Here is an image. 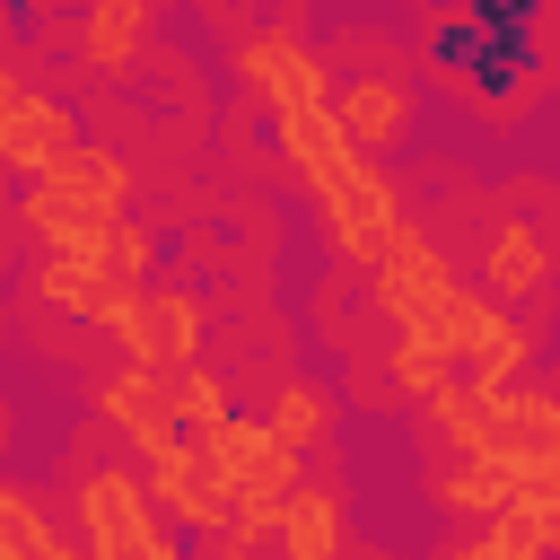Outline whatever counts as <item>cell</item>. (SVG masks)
I'll use <instances>...</instances> for the list:
<instances>
[{
  "label": "cell",
  "mask_w": 560,
  "mask_h": 560,
  "mask_svg": "<svg viewBox=\"0 0 560 560\" xmlns=\"http://www.w3.org/2000/svg\"><path fill=\"white\" fill-rule=\"evenodd\" d=\"M61 184H70V192H88V201H96V210H114V219H122V201H131V166H122V149H105V140H88V149L61 166Z\"/></svg>",
  "instance_id": "obj_19"
},
{
  "label": "cell",
  "mask_w": 560,
  "mask_h": 560,
  "mask_svg": "<svg viewBox=\"0 0 560 560\" xmlns=\"http://www.w3.org/2000/svg\"><path fill=\"white\" fill-rule=\"evenodd\" d=\"M201 446H210V464L228 472V508H236V499H289V490L306 481V455H298L271 420H219Z\"/></svg>",
  "instance_id": "obj_7"
},
{
  "label": "cell",
  "mask_w": 560,
  "mask_h": 560,
  "mask_svg": "<svg viewBox=\"0 0 560 560\" xmlns=\"http://www.w3.org/2000/svg\"><path fill=\"white\" fill-rule=\"evenodd\" d=\"M280 560H341V499L324 481H298L280 508Z\"/></svg>",
  "instance_id": "obj_15"
},
{
  "label": "cell",
  "mask_w": 560,
  "mask_h": 560,
  "mask_svg": "<svg viewBox=\"0 0 560 560\" xmlns=\"http://www.w3.org/2000/svg\"><path fill=\"white\" fill-rule=\"evenodd\" d=\"M332 122L359 158H394L411 140V79L402 70H359L332 88Z\"/></svg>",
  "instance_id": "obj_9"
},
{
  "label": "cell",
  "mask_w": 560,
  "mask_h": 560,
  "mask_svg": "<svg viewBox=\"0 0 560 560\" xmlns=\"http://www.w3.org/2000/svg\"><path fill=\"white\" fill-rule=\"evenodd\" d=\"M44 560H88V551H70V542H52V551H44Z\"/></svg>",
  "instance_id": "obj_27"
},
{
  "label": "cell",
  "mask_w": 560,
  "mask_h": 560,
  "mask_svg": "<svg viewBox=\"0 0 560 560\" xmlns=\"http://www.w3.org/2000/svg\"><path fill=\"white\" fill-rule=\"evenodd\" d=\"M149 499H158V516H166L175 534H219V525H228V472L210 464L201 438L149 455Z\"/></svg>",
  "instance_id": "obj_8"
},
{
  "label": "cell",
  "mask_w": 560,
  "mask_h": 560,
  "mask_svg": "<svg viewBox=\"0 0 560 560\" xmlns=\"http://www.w3.org/2000/svg\"><path fill=\"white\" fill-rule=\"evenodd\" d=\"M481 534H490V551H499V560H551V551H542V525H534V508H525V499H516V508H499Z\"/></svg>",
  "instance_id": "obj_23"
},
{
  "label": "cell",
  "mask_w": 560,
  "mask_h": 560,
  "mask_svg": "<svg viewBox=\"0 0 560 560\" xmlns=\"http://www.w3.org/2000/svg\"><path fill=\"white\" fill-rule=\"evenodd\" d=\"M438 560H499V551H490V534H481V525H464L455 542H438Z\"/></svg>",
  "instance_id": "obj_25"
},
{
  "label": "cell",
  "mask_w": 560,
  "mask_h": 560,
  "mask_svg": "<svg viewBox=\"0 0 560 560\" xmlns=\"http://www.w3.org/2000/svg\"><path fill=\"white\" fill-rule=\"evenodd\" d=\"M385 368H394V385H402V394H420V402H429V394L455 376V359H446V350H429V341H411V332H394Z\"/></svg>",
  "instance_id": "obj_22"
},
{
  "label": "cell",
  "mask_w": 560,
  "mask_h": 560,
  "mask_svg": "<svg viewBox=\"0 0 560 560\" xmlns=\"http://www.w3.org/2000/svg\"><path fill=\"white\" fill-rule=\"evenodd\" d=\"M481 455L508 464L516 481H560V394H542V385L490 394V438H481Z\"/></svg>",
  "instance_id": "obj_6"
},
{
  "label": "cell",
  "mask_w": 560,
  "mask_h": 560,
  "mask_svg": "<svg viewBox=\"0 0 560 560\" xmlns=\"http://www.w3.org/2000/svg\"><path fill=\"white\" fill-rule=\"evenodd\" d=\"M262 420H271V429H280V438H289L298 455H315V446H332V394H324V385H280Z\"/></svg>",
  "instance_id": "obj_18"
},
{
  "label": "cell",
  "mask_w": 560,
  "mask_h": 560,
  "mask_svg": "<svg viewBox=\"0 0 560 560\" xmlns=\"http://www.w3.org/2000/svg\"><path fill=\"white\" fill-rule=\"evenodd\" d=\"M429 499H438L446 516H464V525H490L499 508H516V499H525V481H516L508 464H490V455H455V464L429 481Z\"/></svg>",
  "instance_id": "obj_14"
},
{
  "label": "cell",
  "mask_w": 560,
  "mask_h": 560,
  "mask_svg": "<svg viewBox=\"0 0 560 560\" xmlns=\"http://www.w3.org/2000/svg\"><path fill=\"white\" fill-rule=\"evenodd\" d=\"M236 79L254 88V105H262L271 122L332 105V70H324L289 26H254V35H236Z\"/></svg>",
  "instance_id": "obj_3"
},
{
  "label": "cell",
  "mask_w": 560,
  "mask_h": 560,
  "mask_svg": "<svg viewBox=\"0 0 560 560\" xmlns=\"http://www.w3.org/2000/svg\"><path fill=\"white\" fill-rule=\"evenodd\" d=\"M79 525H88V560H192L175 542V525L158 516L149 481L122 472V464H105V472L79 481Z\"/></svg>",
  "instance_id": "obj_2"
},
{
  "label": "cell",
  "mask_w": 560,
  "mask_h": 560,
  "mask_svg": "<svg viewBox=\"0 0 560 560\" xmlns=\"http://www.w3.org/2000/svg\"><path fill=\"white\" fill-rule=\"evenodd\" d=\"M201 298L184 289V280H158V289H140L131 306H122V324H114V341H122V359L131 368H149V376H175V368H192L201 359Z\"/></svg>",
  "instance_id": "obj_4"
},
{
  "label": "cell",
  "mask_w": 560,
  "mask_h": 560,
  "mask_svg": "<svg viewBox=\"0 0 560 560\" xmlns=\"http://www.w3.org/2000/svg\"><path fill=\"white\" fill-rule=\"evenodd\" d=\"M140 35H149V0H88V18H79V52H88V70H105V79L131 70Z\"/></svg>",
  "instance_id": "obj_16"
},
{
  "label": "cell",
  "mask_w": 560,
  "mask_h": 560,
  "mask_svg": "<svg viewBox=\"0 0 560 560\" xmlns=\"http://www.w3.org/2000/svg\"><path fill=\"white\" fill-rule=\"evenodd\" d=\"M429 420H438V438H446L455 455H481V438H490V394H481L472 376H446V385L429 394Z\"/></svg>",
  "instance_id": "obj_17"
},
{
  "label": "cell",
  "mask_w": 560,
  "mask_h": 560,
  "mask_svg": "<svg viewBox=\"0 0 560 560\" xmlns=\"http://www.w3.org/2000/svg\"><path fill=\"white\" fill-rule=\"evenodd\" d=\"M18 96H26V88H18V70H9V61H0V114H9V105H18Z\"/></svg>",
  "instance_id": "obj_26"
},
{
  "label": "cell",
  "mask_w": 560,
  "mask_h": 560,
  "mask_svg": "<svg viewBox=\"0 0 560 560\" xmlns=\"http://www.w3.org/2000/svg\"><path fill=\"white\" fill-rule=\"evenodd\" d=\"M166 385H175V411H184V438H210L219 420H236V402H228V385H219V376H210L201 359H192V368H175Z\"/></svg>",
  "instance_id": "obj_20"
},
{
  "label": "cell",
  "mask_w": 560,
  "mask_h": 560,
  "mask_svg": "<svg viewBox=\"0 0 560 560\" xmlns=\"http://www.w3.org/2000/svg\"><path fill=\"white\" fill-rule=\"evenodd\" d=\"M280 158H289V166H298V184L315 192V210H324V228H332L341 262L376 271V262H385V245L402 236V201H394V184L376 175V158H359V149L341 140L332 105L289 114V122H280Z\"/></svg>",
  "instance_id": "obj_1"
},
{
  "label": "cell",
  "mask_w": 560,
  "mask_h": 560,
  "mask_svg": "<svg viewBox=\"0 0 560 560\" xmlns=\"http://www.w3.org/2000/svg\"><path fill=\"white\" fill-rule=\"evenodd\" d=\"M18 219H26V236H35L44 254H79V262H96V254H105V228H114V210H96L88 192H70L61 175L26 184Z\"/></svg>",
  "instance_id": "obj_12"
},
{
  "label": "cell",
  "mask_w": 560,
  "mask_h": 560,
  "mask_svg": "<svg viewBox=\"0 0 560 560\" xmlns=\"http://www.w3.org/2000/svg\"><path fill=\"white\" fill-rule=\"evenodd\" d=\"M525 508H534V525H542V551L560 560V481H525Z\"/></svg>",
  "instance_id": "obj_24"
},
{
  "label": "cell",
  "mask_w": 560,
  "mask_h": 560,
  "mask_svg": "<svg viewBox=\"0 0 560 560\" xmlns=\"http://www.w3.org/2000/svg\"><path fill=\"white\" fill-rule=\"evenodd\" d=\"M551 280V236L534 228V219H499L490 236H481V298H499V306H516V298H534Z\"/></svg>",
  "instance_id": "obj_13"
},
{
  "label": "cell",
  "mask_w": 560,
  "mask_h": 560,
  "mask_svg": "<svg viewBox=\"0 0 560 560\" xmlns=\"http://www.w3.org/2000/svg\"><path fill=\"white\" fill-rule=\"evenodd\" d=\"M96 411L140 446V464L149 455H166V446H184V411H175V385L166 376H149V368H122V376H105L96 385Z\"/></svg>",
  "instance_id": "obj_11"
},
{
  "label": "cell",
  "mask_w": 560,
  "mask_h": 560,
  "mask_svg": "<svg viewBox=\"0 0 560 560\" xmlns=\"http://www.w3.org/2000/svg\"><path fill=\"white\" fill-rule=\"evenodd\" d=\"M88 149V131H79V114L61 105V96H18L9 114H0V158L18 166V175H61L70 158Z\"/></svg>",
  "instance_id": "obj_10"
},
{
  "label": "cell",
  "mask_w": 560,
  "mask_h": 560,
  "mask_svg": "<svg viewBox=\"0 0 560 560\" xmlns=\"http://www.w3.org/2000/svg\"><path fill=\"white\" fill-rule=\"evenodd\" d=\"M96 271H105L122 298H140V289H149V271H158V245H149L131 219H114V228H105V254H96Z\"/></svg>",
  "instance_id": "obj_21"
},
{
  "label": "cell",
  "mask_w": 560,
  "mask_h": 560,
  "mask_svg": "<svg viewBox=\"0 0 560 560\" xmlns=\"http://www.w3.org/2000/svg\"><path fill=\"white\" fill-rule=\"evenodd\" d=\"M446 289H455V262H446V245H429L411 219H402V236L385 245V262L368 271V298H376V315L394 324V332H420L438 306H446Z\"/></svg>",
  "instance_id": "obj_5"
}]
</instances>
